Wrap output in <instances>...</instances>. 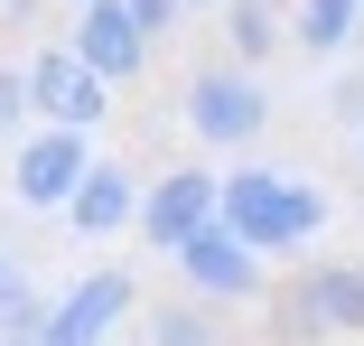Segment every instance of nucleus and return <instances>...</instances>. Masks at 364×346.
Listing matches in <instances>:
<instances>
[{
    "label": "nucleus",
    "mask_w": 364,
    "mask_h": 346,
    "mask_svg": "<svg viewBox=\"0 0 364 346\" xmlns=\"http://www.w3.org/2000/svg\"><path fill=\"white\" fill-rule=\"evenodd\" d=\"M178 112H187V131L205 150H243V141H262L271 131V85L252 75V65H196L187 75V94H178Z\"/></svg>",
    "instance_id": "nucleus-3"
},
{
    "label": "nucleus",
    "mask_w": 364,
    "mask_h": 346,
    "mask_svg": "<svg viewBox=\"0 0 364 346\" xmlns=\"http://www.w3.org/2000/svg\"><path fill=\"white\" fill-rule=\"evenodd\" d=\"M280 346H364V262H299L271 290Z\"/></svg>",
    "instance_id": "nucleus-2"
},
{
    "label": "nucleus",
    "mask_w": 364,
    "mask_h": 346,
    "mask_svg": "<svg viewBox=\"0 0 364 346\" xmlns=\"http://www.w3.org/2000/svg\"><path fill=\"white\" fill-rule=\"evenodd\" d=\"M225 234H243L262 262H299L327 234V187L299 169L243 159V169H225Z\"/></svg>",
    "instance_id": "nucleus-1"
},
{
    "label": "nucleus",
    "mask_w": 364,
    "mask_h": 346,
    "mask_svg": "<svg viewBox=\"0 0 364 346\" xmlns=\"http://www.w3.org/2000/svg\"><path fill=\"white\" fill-rule=\"evenodd\" d=\"M10 290H28V271H19V253H10V243H0V300H10Z\"/></svg>",
    "instance_id": "nucleus-16"
},
{
    "label": "nucleus",
    "mask_w": 364,
    "mask_h": 346,
    "mask_svg": "<svg viewBox=\"0 0 364 346\" xmlns=\"http://www.w3.org/2000/svg\"><path fill=\"white\" fill-rule=\"evenodd\" d=\"M94 178V131H28V141L10 150V196L28 206V216H65L75 206V187Z\"/></svg>",
    "instance_id": "nucleus-5"
},
{
    "label": "nucleus",
    "mask_w": 364,
    "mask_h": 346,
    "mask_svg": "<svg viewBox=\"0 0 364 346\" xmlns=\"http://www.w3.org/2000/svg\"><path fill=\"white\" fill-rule=\"evenodd\" d=\"M65 47H75L103 85H140V65H150V28L131 19V0H85L75 28H65Z\"/></svg>",
    "instance_id": "nucleus-9"
},
{
    "label": "nucleus",
    "mask_w": 364,
    "mask_h": 346,
    "mask_svg": "<svg viewBox=\"0 0 364 346\" xmlns=\"http://www.w3.org/2000/svg\"><path fill=\"white\" fill-rule=\"evenodd\" d=\"M280 38H289L280 0H225V47H234V65H262Z\"/></svg>",
    "instance_id": "nucleus-12"
},
{
    "label": "nucleus",
    "mask_w": 364,
    "mask_h": 346,
    "mask_svg": "<svg viewBox=\"0 0 364 346\" xmlns=\"http://www.w3.org/2000/svg\"><path fill=\"white\" fill-rule=\"evenodd\" d=\"M75 10H85V0H75Z\"/></svg>",
    "instance_id": "nucleus-19"
},
{
    "label": "nucleus",
    "mask_w": 364,
    "mask_h": 346,
    "mask_svg": "<svg viewBox=\"0 0 364 346\" xmlns=\"http://www.w3.org/2000/svg\"><path fill=\"white\" fill-rule=\"evenodd\" d=\"M140 187H150V178H131L122 159H94V178L75 187V206H65V234H75V243L131 234V225H140Z\"/></svg>",
    "instance_id": "nucleus-10"
},
{
    "label": "nucleus",
    "mask_w": 364,
    "mask_h": 346,
    "mask_svg": "<svg viewBox=\"0 0 364 346\" xmlns=\"http://www.w3.org/2000/svg\"><path fill=\"white\" fill-rule=\"evenodd\" d=\"M28 122H38V103H28V65H0V141H28Z\"/></svg>",
    "instance_id": "nucleus-14"
},
{
    "label": "nucleus",
    "mask_w": 364,
    "mask_h": 346,
    "mask_svg": "<svg viewBox=\"0 0 364 346\" xmlns=\"http://www.w3.org/2000/svg\"><path fill=\"white\" fill-rule=\"evenodd\" d=\"M131 309H150V300H140V281H131V271H112V262H94L85 281H65V290L47 300L38 346H103Z\"/></svg>",
    "instance_id": "nucleus-6"
},
{
    "label": "nucleus",
    "mask_w": 364,
    "mask_h": 346,
    "mask_svg": "<svg viewBox=\"0 0 364 346\" xmlns=\"http://www.w3.org/2000/svg\"><path fill=\"white\" fill-rule=\"evenodd\" d=\"M289 38H299L309 56H336L364 38V0H289Z\"/></svg>",
    "instance_id": "nucleus-11"
},
{
    "label": "nucleus",
    "mask_w": 364,
    "mask_h": 346,
    "mask_svg": "<svg viewBox=\"0 0 364 346\" xmlns=\"http://www.w3.org/2000/svg\"><path fill=\"white\" fill-rule=\"evenodd\" d=\"M28 103H38V122H47V131H94V122H103V103H112V85H103L94 65L56 38V47H38V56H28Z\"/></svg>",
    "instance_id": "nucleus-7"
},
{
    "label": "nucleus",
    "mask_w": 364,
    "mask_h": 346,
    "mask_svg": "<svg viewBox=\"0 0 364 346\" xmlns=\"http://www.w3.org/2000/svg\"><path fill=\"white\" fill-rule=\"evenodd\" d=\"M131 19H140V28H150V47H159V38H168V28L187 19V0H131Z\"/></svg>",
    "instance_id": "nucleus-15"
},
{
    "label": "nucleus",
    "mask_w": 364,
    "mask_h": 346,
    "mask_svg": "<svg viewBox=\"0 0 364 346\" xmlns=\"http://www.w3.org/2000/svg\"><path fill=\"white\" fill-rule=\"evenodd\" d=\"M178 281H187L196 300H215V309H234V300H262V290H271V262H262L243 234L205 225V234L178 253Z\"/></svg>",
    "instance_id": "nucleus-8"
},
{
    "label": "nucleus",
    "mask_w": 364,
    "mask_h": 346,
    "mask_svg": "<svg viewBox=\"0 0 364 346\" xmlns=\"http://www.w3.org/2000/svg\"><path fill=\"white\" fill-rule=\"evenodd\" d=\"M205 225H225V169H205V159H178V169H159L150 187H140V243H150V253H187Z\"/></svg>",
    "instance_id": "nucleus-4"
},
{
    "label": "nucleus",
    "mask_w": 364,
    "mask_h": 346,
    "mask_svg": "<svg viewBox=\"0 0 364 346\" xmlns=\"http://www.w3.org/2000/svg\"><path fill=\"white\" fill-rule=\"evenodd\" d=\"M140 346H215V309H150Z\"/></svg>",
    "instance_id": "nucleus-13"
},
{
    "label": "nucleus",
    "mask_w": 364,
    "mask_h": 346,
    "mask_svg": "<svg viewBox=\"0 0 364 346\" xmlns=\"http://www.w3.org/2000/svg\"><path fill=\"white\" fill-rule=\"evenodd\" d=\"M355 150H364V131H355Z\"/></svg>",
    "instance_id": "nucleus-18"
},
{
    "label": "nucleus",
    "mask_w": 364,
    "mask_h": 346,
    "mask_svg": "<svg viewBox=\"0 0 364 346\" xmlns=\"http://www.w3.org/2000/svg\"><path fill=\"white\" fill-rule=\"evenodd\" d=\"M187 10H225V0H187Z\"/></svg>",
    "instance_id": "nucleus-17"
}]
</instances>
